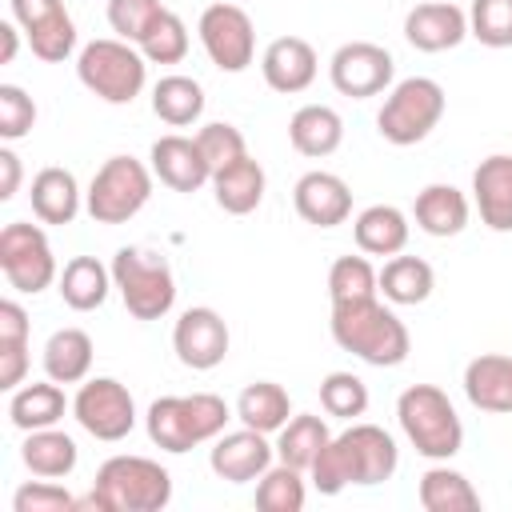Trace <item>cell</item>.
Returning <instances> with one entry per match:
<instances>
[{"instance_id": "cell-7", "label": "cell", "mask_w": 512, "mask_h": 512, "mask_svg": "<svg viewBox=\"0 0 512 512\" xmlns=\"http://www.w3.org/2000/svg\"><path fill=\"white\" fill-rule=\"evenodd\" d=\"M112 284H116L124 308L136 320H160L176 304L172 264L160 252H152V248H136V244L116 248V256H112Z\"/></svg>"}, {"instance_id": "cell-17", "label": "cell", "mask_w": 512, "mask_h": 512, "mask_svg": "<svg viewBox=\"0 0 512 512\" xmlns=\"http://www.w3.org/2000/svg\"><path fill=\"white\" fill-rule=\"evenodd\" d=\"M292 204H296V216L304 224H316V228H336L352 216V188L336 176V172H304L292 188Z\"/></svg>"}, {"instance_id": "cell-19", "label": "cell", "mask_w": 512, "mask_h": 512, "mask_svg": "<svg viewBox=\"0 0 512 512\" xmlns=\"http://www.w3.org/2000/svg\"><path fill=\"white\" fill-rule=\"evenodd\" d=\"M468 36V12L448 0H424L404 16V40L420 52H448Z\"/></svg>"}, {"instance_id": "cell-47", "label": "cell", "mask_w": 512, "mask_h": 512, "mask_svg": "<svg viewBox=\"0 0 512 512\" xmlns=\"http://www.w3.org/2000/svg\"><path fill=\"white\" fill-rule=\"evenodd\" d=\"M28 372V344H0V388L16 392Z\"/></svg>"}, {"instance_id": "cell-34", "label": "cell", "mask_w": 512, "mask_h": 512, "mask_svg": "<svg viewBox=\"0 0 512 512\" xmlns=\"http://www.w3.org/2000/svg\"><path fill=\"white\" fill-rule=\"evenodd\" d=\"M236 420L256 428V432H280L292 420V400L276 380H252L240 396H236Z\"/></svg>"}, {"instance_id": "cell-28", "label": "cell", "mask_w": 512, "mask_h": 512, "mask_svg": "<svg viewBox=\"0 0 512 512\" xmlns=\"http://www.w3.org/2000/svg\"><path fill=\"white\" fill-rule=\"evenodd\" d=\"M20 460L32 476H44V480H64L76 472V460H80V448L68 432H60L56 424L52 428H36V432H24V444H20Z\"/></svg>"}, {"instance_id": "cell-14", "label": "cell", "mask_w": 512, "mask_h": 512, "mask_svg": "<svg viewBox=\"0 0 512 512\" xmlns=\"http://www.w3.org/2000/svg\"><path fill=\"white\" fill-rule=\"evenodd\" d=\"M228 344H232V336H228L224 316H220L216 308H204V304L180 312V320H176V328H172L176 360H180L184 368H192V372H208V368L224 364Z\"/></svg>"}, {"instance_id": "cell-15", "label": "cell", "mask_w": 512, "mask_h": 512, "mask_svg": "<svg viewBox=\"0 0 512 512\" xmlns=\"http://www.w3.org/2000/svg\"><path fill=\"white\" fill-rule=\"evenodd\" d=\"M276 460V444H268V432H256V428H236V432H220L212 440V452H208V464L220 480L228 484H248V480H260Z\"/></svg>"}, {"instance_id": "cell-20", "label": "cell", "mask_w": 512, "mask_h": 512, "mask_svg": "<svg viewBox=\"0 0 512 512\" xmlns=\"http://www.w3.org/2000/svg\"><path fill=\"white\" fill-rule=\"evenodd\" d=\"M472 200L480 208L484 228L512 232V156L492 152L472 172Z\"/></svg>"}, {"instance_id": "cell-6", "label": "cell", "mask_w": 512, "mask_h": 512, "mask_svg": "<svg viewBox=\"0 0 512 512\" xmlns=\"http://www.w3.org/2000/svg\"><path fill=\"white\" fill-rule=\"evenodd\" d=\"M76 76L104 104H132L148 84V60L136 44L120 36H100L80 48Z\"/></svg>"}, {"instance_id": "cell-24", "label": "cell", "mask_w": 512, "mask_h": 512, "mask_svg": "<svg viewBox=\"0 0 512 512\" xmlns=\"http://www.w3.org/2000/svg\"><path fill=\"white\" fill-rule=\"evenodd\" d=\"M264 188H268V176H264L260 160H252V156H240V160H232V164L212 172V196L232 216L256 212L260 200H264Z\"/></svg>"}, {"instance_id": "cell-39", "label": "cell", "mask_w": 512, "mask_h": 512, "mask_svg": "<svg viewBox=\"0 0 512 512\" xmlns=\"http://www.w3.org/2000/svg\"><path fill=\"white\" fill-rule=\"evenodd\" d=\"M320 408L340 420H356L368 412V384L356 372H328L320 380Z\"/></svg>"}, {"instance_id": "cell-35", "label": "cell", "mask_w": 512, "mask_h": 512, "mask_svg": "<svg viewBox=\"0 0 512 512\" xmlns=\"http://www.w3.org/2000/svg\"><path fill=\"white\" fill-rule=\"evenodd\" d=\"M328 440H332V432H328L324 416H316V412H296V416L276 432V460H284V464L308 472V468L316 464V456L324 452Z\"/></svg>"}, {"instance_id": "cell-31", "label": "cell", "mask_w": 512, "mask_h": 512, "mask_svg": "<svg viewBox=\"0 0 512 512\" xmlns=\"http://www.w3.org/2000/svg\"><path fill=\"white\" fill-rule=\"evenodd\" d=\"M92 336L84 328H56L44 344V376L56 384H84L92 372Z\"/></svg>"}, {"instance_id": "cell-1", "label": "cell", "mask_w": 512, "mask_h": 512, "mask_svg": "<svg viewBox=\"0 0 512 512\" xmlns=\"http://www.w3.org/2000/svg\"><path fill=\"white\" fill-rule=\"evenodd\" d=\"M396 468H400V448L392 432H384L380 424H352L324 444L308 476L320 496H340L348 484H364V488L384 484L392 480Z\"/></svg>"}, {"instance_id": "cell-13", "label": "cell", "mask_w": 512, "mask_h": 512, "mask_svg": "<svg viewBox=\"0 0 512 512\" xmlns=\"http://www.w3.org/2000/svg\"><path fill=\"white\" fill-rule=\"evenodd\" d=\"M328 80L340 96H352V100H368V96H380L392 88L396 80V60L388 48L372 44V40H348L332 52L328 60Z\"/></svg>"}, {"instance_id": "cell-16", "label": "cell", "mask_w": 512, "mask_h": 512, "mask_svg": "<svg viewBox=\"0 0 512 512\" xmlns=\"http://www.w3.org/2000/svg\"><path fill=\"white\" fill-rule=\"evenodd\" d=\"M152 160V172L160 184H168L172 192H200L204 184H212V164L204 160L196 136H180V132H168L152 144L148 152Z\"/></svg>"}, {"instance_id": "cell-5", "label": "cell", "mask_w": 512, "mask_h": 512, "mask_svg": "<svg viewBox=\"0 0 512 512\" xmlns=\"http://www.w3.org/2000/svg\"><path fill=\"white\" fill-rule=\"evenodd\" d=\"M396 420L408 444L424 460H452L464 448V424L448 400L444 388L436 384H412L396 400Z\"/></svg>"}, {"instance_id": "cell-3", "label": "cell", "mask_w": 512, "mask_h": 512, "mask_svg": "<svg viewBox=\"0 0 512 512\" xmlns=\"http://www.w3.org/2000/svg\"><path fill=\"white\" fill-rule=\"evenodd\" d=\"M172 500V476L164 464L148 456H108L96 468L92 492L80 500V508L96 512H160Z\"/></svg>"}, {"instance_id": "cell-37", "label": "cell", "mask_w": 512, "mask_h": 512, "mask_svg": "<svg viewBox=\"0 0 512 512\" xmlns=\"http://www.w3.org/2000/svg\"><path fill=\"white\" fill-rule=\"evenodd\" d=\"M308 500V488H304V472L292 468V464H272L260 484H256V508L260 512H300Z\"/></svg>"}, {"instance_id": "cell-42", "label": "cell", "mask_w": 512, "mask_h": 512, "mask_svg": "<svg viewBox=\"0 0 512 512\" xmlns=\"http://www.w3.org/2000/svg\"><path fill=\"white\" fill-rule=\"evenodd\" d=\"M164 12L160 0H108V28L128 40V44H140L144 32L152 28V20Z\"/></svg>"}, {"instance_id": "cell-45", "label": "cell", "mask_w": 512, "mask_h": 512, "mask_svg": "<svg viewBox=\"0 0 512 512\" xmlns=\"http://www.w3.org/2000/svg\"><path fill=\"white\" fill-rule=\"evenodd\" d=\"M12 508L16 512H76L80 508V500L64 488V484H56V480H32V484H24V488H16V496H12Z\"/></svg>"}, {"instance_id": "cell-21", "label": "cell", "mask_w": 512, "mask_h": 512, "mask_svg": "<svg viewBox=\"0 0 512 512\" xmlns=\"http://www.w3.org/2000/svg\"><path fill=\"white\" fill-rule=\"evenodd\" d=\"M464 396L480 412L512 416V356L484 352L464 364Z\"/></svg>"}, {"instance_id": "cell-29", "label": "cell", "mask_w": 512, "mask_h": 512, "mask_svg": "<svg viewBox=\"0 0 512 512\" xmlns=\"http://www.w3.org/2000/svg\"><path fill=\"white\" fill-rule=\"evenodd\" d=\"M408 216L396 204H368L356 220H352V236L356 248L364 256H396L408 244Z\"/></svg>"}, {"instance_id": "cell-32", "label": "cell", "mask_w": 512, "mask_h": 512, "mask_svg": "<svg viewBox=\"0 0 512 512\" xmlns=\"http://www.w3.org/2000/svg\"><path fill=\"white\" fill-rule=\"evenodd\" d=\"M204 88L200 80L184 76V72H172V76H160L152 84V112L168 124V128H188L204 116Z\"/></svg>"}, {"instance_id": "cell-49", "label": "cell", "mask_w": 512, "mask_h": 512, "mask_svg": "<svg viewBox=\"0 0 512 512\" xmlns=\"http://www.w3.org/2000/svg\"><path fill=\"white\" fill-rule=\"evenodd\" d=\"M20 176H24L20 156L4 144V148H0V200H12V196L20 192Z\"/></svg>"}, {"instance_id": "cell-44", "label": "cell", "mask_w": 512, "mask_h": 512, "mask_svg": "<svg viewBox=\"0 0 512 512\" xmlns=\"http://www.w3.org/2000/svg\"><path fill=\"white\" fill-rule=\"evenodd\" d=\"M196 144H200L204 160L212 164V172H216V168H224V164H232V160H240V156H248L244 132H240L236 124H224V120L204 124V128L196 132Z\"/></svg>"}, {"instance_id": "cell-8", "label": "cell", "mask_w": 512, "mask_h": 512, "mask_svg": "<svg viewBox=\"0 0 512 512\" xmlns=\"http://www.w3.org/2000/svg\"><path fill=\"white\" fill-rule=\"evenodd\" d=\"M444 108H448V96L432 76H408L388 88V96L376 112V132L396 148L420 144L440 124Z\"/></svg>"}, {"instance_id": "cell-43", "label": "cell", "mask_w": 512, "mask_h": 512, "mask_svg": "<svg viewBox=\"0 0 512 512\" xmlns=\"http://www.w3.org/2000/svg\"><path fill=\"white\" fill-rule=\"evenodd\" d=\"M36 124V100L20 84H0V140H24Z\"/></svg>"}, {"instance_id": "cell-9", "label": "cell", "mask_w": 512, "mask_h": 512, "mask_svg": "<svg viewBox=\"0 0 512 512\" xmlns=\"http://www.w3.org/2000/svg\"><path fill=\"white\" fill-rule=\"evenodd\" d=\"M152 176L156 172L144 160H136V156H108L96 168V176H92V184L84 192L88 216L96 224H124V220H132L148 204V196H152Z\"/></svg>"}, {"instance_id": "cell-23", "label": "cell", "mask_w": 512, "mask_h": 512, "mask_svg": "<svg viewBox=\"0 0 512 512\" xmlns=\"http://www.w3.org/2000/svg\"><path fill=\"white\" fill-rule=\"evenodd\" d=\"M28 200H32V216L40 224H72L80 204H84V192L76 184V176L68 168H40L32 176V188H28Z\"/></svg>"}, {"instance_id": "cell-48", "label": "cell", "mask_w": 512, "mask_h": 512, "mask_svg": "<svg viewBox=\"0 0 512 512\" xmlns=\"http://www.w3.org/2000/svg\"><path fill=\"white\" fill-rule=\"evenodd\" d=\"M0 344H28V312L16 300H0Z\"/></svg>"}, {"instance_id": "cell-12", "label": "cell", "mask_w": 512, "mask_h": 512, "mask_svg": "<svg viewBox=\"0 0 512 512\" xmlns=\"http://www.w3.org/2000/svg\"><path fill=\"white\" fill-rule=\"evenodd\" d=\"M196 32H200V44H204L208 60L220 72H244L256 60V28H252V16L240 4H228V0L208 4L200 12Z\"/></svg>"}, {"instance_id": "cell-38", "label": "cell", "mask_w": 512, "mask_h": 512, "mask_svg": "<svg viewBox=\"0 0 512 512\" xmlns=\"http://www.w3.org/2000/svg\"><path fill=\"white\" fill-rule=\"evenodd\" d=\"M136 48L144 52L148 64H180L188 56V24L172 8H164Z\"/></svg>"}, {"instance_id": "cell-11", "label": "cell", "mask_w": 512, "mask_h": 512, "mask_svg": "<svg viewBox=\"0 0 512 512\" xmlns=\"http://www.w3.org/2000/svg\"><path fill=\"white\" fill-rule=\"evenodd\" d=\"M72 416H76V424L88 436H96L104 444H116V440H124L136 428V400H132V392L120 380L92 376V380H84L76 388Z\"/></svg>"}, {"instance_id": "cell-22", "label": "cell", "mask_w": 512, "mask_h": 512, "mask_svg": "<svg viewBox=\"0 0 512 512\" xmlns=\"http://www.w3.org/2000/svg\"><path fill=\"white\" fill-rule=\"evenodd\" d=\"M468 196L456 188V184H424L412 200V220L424 236H436V240H448V236H460L468 228Z\"/></svg>"}, {"instance_id": "cell-10", "label": "cell", "mask_w": 512, "mask_h": 512, "mask_svg": "<svg viewBox=\"0 0 512 512\" xmlns=\"http://www.w3.org/2000/svg\"><path fill=\"white\" fill-rule=\"evenodd\" d=\"M0 272L24 296H36V292L52 288L60 268H56L48 232L40 224H24V220L4 224L0 228Z\"/></svg>"}, {"instance_id": "cell-50", "label": "cell", "mask_w": 512, "mask_h": 512, "mask_svg": "<svg viewBox=\"0 0 512 512\" xmlns=\"http://www.w3.org/2000/svg\"><path fill=\"white\" fill-rule=\"evenodd\" d=\"M20 24L16 20H0V64H12L20 52Z\"/></svg>"}, {"instance_id": "cell-18", "label": "cell", "mask_w": 512, "mask_h": 512, "mask_svg": "<svg viewBox=\"0 0 512 512\" xmlns=\"http://www.w3.org/2000/svg\"><path fill=\"white\" fill-rule=\"evenodd\" d=\"M260 72H264V84L272 92L296 96L316 80L320 60H316V48L304 36H276L260 56Z\"/></svg>"}, {"instance_id": "cell-46", "label": "cell", "mask_w": 512, "mask_h": 512, "mask_svg": "<svg viewBox=\"0 0 512 512\" xmlns=\"http://www.w3.org/2000/svg\"><path fill=\"white\" fill-rule=\"evenodd\" d=\"M8 8H12V20H16L24 32H32V28L48 24L52 16L68 12L64 0H8Z\"/></svg>"}, {"instance_id": "cell-26", "label": "cell", "mask_w": 512, "mask_h": 512, "mask_svg": "<svg viewBox=\"0 0 512 512\" xmlns=\"http://www.w3.org/2000/svg\"><path fill=\"white\" fill-rule=\"evenodd\" d=\"M68 396L56 380H32V384H20L12 396H8V420L12 428L20 432H36V428H52L64 420L68 412Z\"/></svg>"}, {"instance_id": "cell-27", "label": "cell", "mask_w": 512, "mask_h": 512, "mask_svg": "<svg viewBox=\"0 0 512 512\" xmlns=\"http://www.w3.org/2000/svg\"><path fill=\"white\" fill-rule=\"evenodd\" d=\"M288 140H292V148H296L300 156H308V160L332 156V152L340 148V140H344V120H340V112L328 108V104H304V108H296L292 120H288Z\"/></svg>"}, {"instance_id": "cell-40", "label": "cell", "mask_w": 512, "mask_h": 512, "mask_svg": "<svg viewBox=\"0 0 512 512\" xmlns=\"http://www.w3.org/2000/svg\"><path fill=\"white\" fill-rule=\"evenodd\" d=\"M468 36H476L484 48H512V0H472Z\"/></svg>"}, {"instance_id": "cell-25", "label": "cell", "mask_w": 512, "mask_h": 512, "mask_svg": "<svg viewBox=\"0 0 512 512\" xmlns=\"http://www.w3.org/2000/svg\"><path fill=\"white\" fill-rule=\"evenodd\" d=\"M56 288H60V300L72 312H96L108 300V292L116 288L112 284V264H100L96 256H72L60 268Z\"/></svg>"}, {"instance_id": "cell-33", "label": "cell", "mask_w": 512, "mask_h": 512, "mask_svg": "<svg viewBox=\"0 0 512 512\" xmlns=\"http://www.w3.org/2000/svg\"><path fill=\"white\" fill-rule=\"evenodd\" d=\"M436 288V272L428 260L420 256H388L384 268H380V292L388 304H424Z\"/></svg>"}, {"instance_id": "cell-4", "label": "cell", "mask_w": 512, "mask_h": 512, "mask_svg": "<svg viewBox=\"0 0 512 512\" xmlns=\"http://www.w3.org/2000/svg\"><path fill=\"white\" fill-rule=\"evenodd\" d=\"M232 420L224 396L216 392H192V396H160L148 404V416H144V428H148V440L172 456L196 448V444H208L224 432V424Z\"/></svg>"}, {"instance_id": "cell-2", "label": "cell", "mask_w": 512, "mask_h": 512, "mask_svg": "<svg viewBox=\"0 0 512 512\" xmlns=\"http://www.w3.org/2000/svg\"><path fill=\"white\" fill-rule=\"evenodd\" d=\"M328 328L344 352H352L356 360H364L372 368H396L412 352V336H408L404 320L388 304H380V296L332 304Z\"/></svg>"}, {"instance_id": "cell-30", "label": "cell", "mask_w": 512, "mask_h": 512, "mask_svg": "<svg viewBox=\"0 0 512 512\" xmlns=\"http://www.w3.org/2000/svg\"><path fill=\"white\" fill-rule=\"evenodd\" d=\"M416 496L424 512H476L480 508V492L472 488L464 472L448 468V460H432V468H424Z\"/></svg>"}, {"instance_id": "cell-36", "label": "cell", "mask_w": 512, "mask_h": 512, "mask_svg": "<svg viewBox=\"0 0 512 512\" xmlns=\"http://www.w3.org/2000/svg\"><path fill=\"white\" fill-rule=\"evenodd\" d=\"M328 296L332 304L380 296V272L372 268L368 256H336L328 268Z\"/></svg>"}, {"instance_id": "cell-41", "label": "cell", "mask_w": 512, "mask_h": 512, "mask_svg": "<svg viewBox=\"0 0 512 512\" xmlns=\"http://www.w3.org/2000/svg\"><path fill=\"white\" fill-rule=\"evenodd\" d=\"M24 40H28V48H32L36 60H44V64H64V60L76 52V24H72L68 12H60V16H52L48 24L24 32Z\"/></svg>"}]
</instances>
